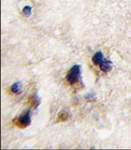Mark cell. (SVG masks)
I'll use <instances>...</instances> for the list:
<instances>
[{
  "label": "cell",
  "instance_id": "cell-2",
  "mask_svg": "<svg viewBox=\"0 0 131 150\" xmlns=\"http://www.w3.org/2000/svg\"><path fill=\"white\" fill-rule=\"evenodd\" d=\"M80 66L78 64L73 65L68 72L66 78L67 81L71 85L78 83L80 78Z\"/></svg>",
  "mask_w": 131,
  "mask_h": 150
},
{
  "label": "cell",
  "instance_id": "cell-5",
  "mask_svg": "<svg viewBox=\"0 0 131 150\" xmlns=\"http://www.w3.org/2000/svg\"><path fill=\"white\" fill-rule=\"evenodd\" d=\"M103 55L101 51H98L95 53L93 56L92 61L95 65H100L103 61Z\"/></svg>",
  "mask_w": 131,
  "mask_h": 150
},
{
  "label": "cell",
  "instance_id": "cell-1",
  "mask_svg": "<svg viewBox=\"0 0 131 150\" xmlns=\"http://www.w3.org/2000/svg\"><path fill=\"white\" fill-rule=\"evenodd\" d=\"M31 122L30 111L27 110L15 117L12 120L13 125L17 128L23 129L30 126Z\"/></svg>",
  "mask_w": 131,
  "mask_h": 150
},
{
  "label": "cell",
  "instance_id": "cell-6",
  "mask_svg": "<svg viewBox=\"0 0 131 150\" xmlns=\"http://www.w3.org/2000/svg\"><path fill=\"white\" fill-rule=\"evenodd\" d=\"M111 64V62L108 60L103 61L100 64V68L103 72H109L112 69Z\"/></svg>",
  "mask_w": 131,
  "mask_h": 150
},
{
  "label": "cell",
  "instance_id": "cell-3",
  "mask_svg": "<svg viewBox=\"0 0 131 150\" xmlns=\"http://www.w3.org/2000/svg\"><path fill=\"white\" fill-rule=\"evenodd\" d=\"M41 99L37 94L33 95L30 96L28 99L27 103L30 107L33 109H36L41 103Z\"/></svg>",
  "mask_w": 131,
  "mask_h": 150
},
{
  "label": "cell",
  "instance_id": "cell-4",
  "mask_svg": "<svg viewBox=\"0 0 131 150\" xmlns=\"http://www.w3.org/2000/svg\"><path fill=\"white\" fill-rule=\"evenodd\" d=\"M11 92L15 94H21L22 91V84L19 81L13 83L11 86Z\"/></svg>",
  "mask_w": 131,
  "mask_h": 150
},
{
  "label": "cell",
  "instance_id": "cell-7",
  "mask_svg": "<svg viewBox=\"0 0 131 150\" xmlns=\"http://www.w3.org/2000/svg\"><path fill=\"white\" fill-rule=\"evenodd\" d=\"M69 117L68 113L66 111H62L58 114L56 118V122L59 123L67 121Z\"/></svg>",
  "mask_w": 131,
  "mask_h": 150
}]
</instances>
